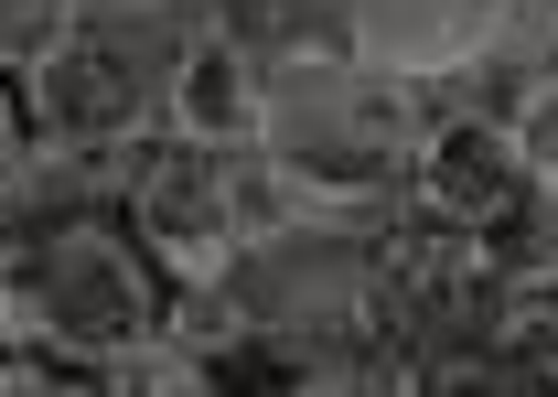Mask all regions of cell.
Masks as SVG:
<instances>
[{
  "instance_id": "cell-1",
  "label": "cell",
  "mask_w": 558,
  "mask_h": 397,
  "mask_svg": "<svg viewBox=\"0 0 558 397\" xmlns=\"http://www.w3.org/2000/svg\"><path fill=\"white\" fill-rule=\"evenodd\" d=\"M440 119V97L398 65H365L354 44H312L269 65V108H258V161L290 204H344V215H387L409 204L418 140Z\"/></svg>"
},
{
  "instance_id": "cell-2",
  "label": "cell",
  "mask_w": 558,
  "mask_h": 397,
  "mask_svg": "<svg viewBox=\"0 0 558 397\" xmlns=\"http://www.w3.org/2000/svg\"><path fill=\"white\" fill-rule=\"evenodd\" d=\"M269 215H290V194L269 183L258 151H215V140H183V130L140 140L130 183H119V226L150 248V268L172 290H215L247 248V226H269Z\"/></svg>"
},
{
  "instance_id": "cell-3",
  "label": "cell",
  "mask_w": 558,
  "mask_h": 397,
  "mask_svg": "<svg viewBox=\"0 0 558 397\" xmlns=\"http://www.w3.org/2000/svg\"><path fill=\"white\" fill-rule=\"evenodd\" d=\"M183 22H194V11H130V0H97L65 44L22 75L33 130H44V140H97V151H140V140H161Z\"/></svg>"
},
{
  "instance_id": "cell-4",
  "label": "cell",
  "mask_w": 558,
  "mask_h": 397,
  "mask_svg": "<svg viewBox=\"0 0 558 397\" xmlns=\"http://www.w3.org/2000/svg\"><path fill=\"white\" fill-rule=\"evenodd\" d=\"M515 194H526L515 130H505L494 108L440 97V119H429V140H418V172H409V215L451 226V237H484V226H494Z\"/></svg>"
},
{
  "instance_id": "cell-5",
  "label": "cell",
  "mask_w": 558,
  "mask_h": 397,
  "mask_svg": "<svg viewBox=\"0 0 558 397\" xmlns=\"http://www.w3.org/2000/svg\"><path fill=\"white\" fill-rule=\"evenodd\" d=\"M515 11H526V0H333V22H344L354 55H365V65L418 75L429 97L473 65V55H484Z\"/></svg>"
},
{
  "instance_id": "cell-6",
  "label": "cell",
  "mask_w": 558,
  "mask_h": 397,
  "mask_svg": "<svg viewBox=\"0 0 558 397\" xmlns=\"http://www.w3.org/2000/svg\"><path fill=\"white\" fill-rule=\"evenodd\" d=\"M258 108H269V65H258L247 44L205 33V22H183V55H172V108H161V130L215 140V151H247V140H258Z\"/></svg>"
},
{
  "instance_id": "cell-7",
  "label": "cell",
  "mask_w": 558,
  "mask_h": 397,
  "mask_svg": "<svg viewBox=\"0 0 558 397\" xmlns=\"http://www.w3.org/2000/svg\"><path fill=\"white\" fill-rule=\"evenodd\" d=\"M194 22H205V33H226V44H247L258 65L312 55V44H344L333 0H194Z\"/></svg>"
},
{
  "instance_id": "cell-8",
  "label": "cell",
  "mask_w": 558,
  "mask_h": 397,
  "mask_svg": "<svg viewBox=\"0 0 558 397\" xmlns=\"http://www.w3.org/2000/svg\"><path fill=\"white\" fill-rule=\"evenodd\" d=\"M484 258H494V279H537V290H558V183H526V194L494 215Z\"/></svg>"
},
{
  "instance_id": "cell-9",
  "label": "cell",
  "mask_w": 558,
  "mask_h": 397,
  "mask_svg": "<svg viewBox=\"0 0 558 397\" xmlns=\"http://www.w3.org/2000/svg\"><path fill=\"white\" fill-rule=\"evenodd\" d=\"M97 0H0V75H33Z\"/></svg>"
},
{
  "instance_id": "cell-10",
  "label": "cell",
  "mask_w": 558,
  "mask_h": 397,
  "mask_svg": "<svg viewBox=\"0 0 558 397\" xmlns=\"http://www.w3.org/2000/svg\"><path fill=\"white\" fill-rule=\"evenodd\" d=\"M505 130H515V161H526V183H558V55L515 97H505Z\"/></svg>"
},
{
  "instance_id": "cell-11",
  "label": "cell",
  "mask_w": 558,
  "mask_h": 397,
  "mask_svg": "<svg viewBox=\"0 0 558 397\" xmlns=\"http://www.w3.org/2000/svg\"><path fill=\"white\" fill-rule=\"evenodd\" d=\"M33 151V108H22V75H0V172Z\"/></svg>"
},
{
  "instance_id": "cell-12",
  "label": "cell",
  "mask_w": 558,
  "mask_h": 397,
  "mask_svg": "<svg viewBox=\"0 0 558 397\" xmlns=\"http://www.w3.org/2000/svg\"><path fill=\"white\" fill-rule=\"evenodd\" d=\"M537 33H548V55H558V0H537Z\"/></svg>"
},
{
  "instance_id": "cell-13",
  "label": "cell",
  "mask_w": 558,
  "mask_h": 397,
  "mask_svg": "<svg viewBox=\"0 0 558 397\" xmlns=\"http://www.w3.org/2000/svg\"><path fill=\"white\" fill-rule=\"evenodd\" d=\"M130 11H194V0H130Z\"/></svg>"
}]
</instances>
